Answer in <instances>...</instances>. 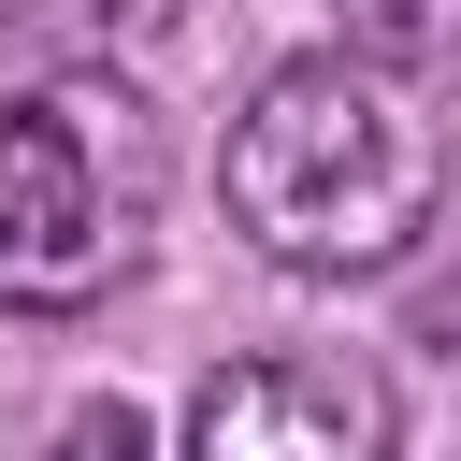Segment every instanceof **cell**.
<instances>
[{"label": "cell", "instance_id": "6da1fadb", "mask_svg": "<svg viewBox=\"0 0 461 461\" xmlns=\"http://www.w3.org/2000/svg\"><path fill=\"white\" fill-rule=\"evenodd\" d=\"M216 187H230V230H245L274 274H317V288H346V274H389V259H418V230H432V187H447V144H432V101H418V72L317 43V58H274V72L245 86Z\"/></svg>", "mask_w": 461, "mask_h": 461}, {"label": "cell", "instance_id": "7a4b0ae2", "mask_svg": "<svg viewBox=\"0 0 461 461\" xmlns=\"http://www.w3.org/2000/svg\"><path fill=\"white\" fill-rule=\"evenodd\" d=\"M158 115L115 72H43L0 101V317H86L158 245Z\"/></svg>", "mask_w": 461, "mask_h": 461}, {"label": "cell", "instance_id": "3957f363", "mask_svg": "<svg viewBox=\"0 0 461 461\" xmlns=\"http://www.w3.org/2000/svg\"><path fill=\"white\" fill-rule=\"evenodd\" d=\"M389 375L360 346H259L216 360L187 389V447L173 461H389Z\"/></svg>", "mask_w": 461, "mask_h": 461}, {"label": "cell", "instance_id": "277c9868", "mask_svg": "<svg viewBox=\"0 0 461 461\" xmlns=\"http://www.w3.org/2000/svg\"><path fill=\"white\" fill-rule=\"evenodd\" d=\"M346 14V58H389V72H418L432 43H447V14L461 0H331Z\"/></svg>", "mask_w": 461, "mask_h": 461}, {"label": "cell", "instance_id": "5b68a950", "mask_svg": "<svg viewBox=\"0 0 461 461\" xmlns=\"http://www.w3.org/2000/svg\"><path fill=\"white\" fill-rule=\"evenodd\" d=\"M58 461H158V432H144V403L115 389V403H72V418H58Z\"/></svg>", "mask_w": 461, "mask_h": 461}]
</instances>
